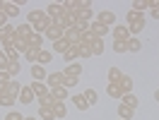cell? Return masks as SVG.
Wrapping results in <instances>:
<instances>
[{"label": "cell", "mask_w": 159, "mask_h": 120, "mask_svg": "<svg viewBox=\"0 0 159 120\" xmlns=\"http://www.w3.org/2000/svg\"><path fill=\"white\" fill-rule=\"evenodd\" d=\"M111 34H113V41H123V43L130 41V31H128V27H123V24L111 27Z\"/></svg>", "instance_id": "cell-1"}, {"label": "cell", "mask_w": 159, "mask_h": 120, "mask_svg": "<svg viewBox=\"0 0 159 120\" xmlns=\"http://www.w3.org/2000/svg\"><path fill=\"white\" fill-rule=\"evenodd\" d=\"M97 22H99V24H104V27H116V15H113V12L111 10H101L99 15H97Z\"/></svg>", "instance_id": "cell-2"}, {"label": "cell", "mask_w": 159, "mask_h": 120, "mask_svg": "<svg viewBox=\"0 0 159 120\" xmlns=\"http://www.w3.org/2000/svg\"><path fill=\"white\" fill-rule=\"evenodd\" d=\"M29 87H31V91H34V96H36V101H39V99H43V96H48V94H51L48 84H43V82H31Z\"/></svg>", "instance_id": "cell-3"}, {"label": "cell", "mask_w": 159, "mask_h": 120, "mask_svg": "<svg viewBox=\"0 0 159 120\" xmlns=\"http://www.w3.org/2000/svg\"><path fill=\"white\" fill-rule=\"evenodd\" d=\"M24 41H27V46H29L31 50H43V34H36V31H34L29 39H24Z\"/></svg>", "instance_id": "cell-4"}, {"label": "cell", "mask_w": 159, "mask_h": 120, "mask_svg": "<svg viewBox=\"0 0 159 120\" xmlns=\"http://www.w3.org/2000/svg\"><path fill=\"white\" fill-rule=\"evenodd\" d=\"M17 101H22V106H29V103H34V101H36V96H34L31 87H22V91H20V96H17Z\"/></svg>", "instance_id": "cell-5"}, {"label": "cell", "mask_w": 159, "mask_h": 120, "mask_svg": "<svg viewBox=\"0 0 159 120\" xmlns=\"http://www.w3.org/2000/svg\"><path fill=\"white\" fill-rule=\"evenodd\" d=\"M60 72H63L65 77H80V75H82V67H80V62H68Z\"/></svg>", "instance_id": "cell-6"}, {"label": "cell", "mask_w": 159, "mask_h": 120, "mask_svg": "<svg viewBox=\"0 0 159 120\" xmlns=\"http://www.w3.org/2000/svg\"><path fill=\"white\" fill-rule=\"evenodd\" d=\"M89 31H92V34H97L99 39H104V36H106L111 29H109V27H104V24H99L97 19H92V22H89Z\"/></svg>", "instance_id": "cell-7"}, {"label": "cell", "mask_w": 159, "mask_h": 120, "mask_svg": "<svg viewBox=\"0 0 159 120\" xmlns=\"http://www.w3.org/2000/svg\"><path fill=\"white\" fill-rule=\"evenodd\" d=\"M142 29H145V15H140L138 19H135V22H133V24H130V27H128L130 36H135V39H138V34H140V31H142Z\"/></svg>", "instance_id": "cell-8"}, {"label": "cell", "mask_w": 159, "mask_h": 120, "mask_svg": "<svg viewBox=\"0 0 159 120\" xmlns=\"http://www.w3.org/2000/svg\"><path fill=\"white\" fill-rule=\"evenodd\" d=\"M43 12H46L48 17H53V19H56V17H60V15L65 12V7H63V2H51V5H48Z\"/></svg>", "instance_id": "cell-9"}, {"label": "cell", "mask_w": 159, "mask_h": 120, "mask_svg": "<svg viewBox=\"0 0 159 120\" xmlns=\"http://www.w3.org/2000/svg\"><path fill=\"white\" fill-rule=\"evenodd\" d=\"M63 79H65L63 72H53L48 79H46V84H48V89H53V87H63Z\"/></svg>", "instance_id": "cell-10"}, {"label": "cell", "mask_w": 159, "mask_h": 120, "mask_svg": "<svg viewBox=\"0 0 159 120\" xmlns=\"http://www.w3.org/2000/svg\"><path fill=\"white\" fill-rule=\"evenodd\" d=\"M43 17H46V12H43V10H31L29 15H27V22H29L31 27H34V24H39Z\"/></svg>", "instance_id": "cell-11"}, {"label": "cell", "mask_w": 159, "mask_h": 120, "mask_svg": "<svg viewBox=\"0 0 159 120\" xmlns=\"http://www.w3.org/2000/svg\"><path fill=\"white\" fill-rule=\"evenodd\" d=\"M120 103H123V106H128V108H133V110L140 106V101H138V96H135V94H125V96L120 99Z\"/></svg>", "instance_id": "cell-12"}, {"label": "cell", "mask_w": 159, "mask_h": 120, "mask_svg": "<svg viewBox=\"0 0 159 120\" xmlns=\"http://www.w3.org/2000/svg\"><path fill=\"white\" fill-rule=\"evenodd\" d=\"M51 58H53V53H51V50H39V55H36V65H41V67H43V65H48L51 62Z\"/></svg>", "instance_id": "cell-13"}, {"label": "cell", "mask_w": 159, "mask_h": 120, "mask_svg": "<svg viewBox=\"0 0 159 120\" xmlns=\"http://www.w3.org/2000/svg\"><path fill=\"white\" fill-rule=\"evenodd\" d=\"M106 94H109L111 99H123V96H125V94H123V89H120L118 84H109V87H106Z\"/></svg>", "instance_id": "cell-14"}, {"label": "cell", "mask_w": 159, "mask_h": 120, "mask_svg": "<svg viewBox=\"0 0 159 120\" xmlns=\"http://www.w3.org/2000/svg\"><path fill=\"white\" fill-rule=\"evenodd\" d=\"M2 12H5L7 17H17V15H20V5H17V2H5V5H2Z\"/></svg>", "instance_id": "cell-15"}, {"label": "cell", "mask_w": 159, "mask_h": 120, "mask_svg": "<svg viewBox=\"0 0 159 120\" xmlns=\"http://www.w3.org/2000/svg\"><path fill=\"white\" fill-rule=\"evenodd\" d=\"M120 79H123L120 67H109V84H118Z\"/></svg>", "instance_id": "cell-16"}, {"label": "cell", "mask_w": 159, "mask_h": 120, "mask_svg": "<svg viewBox=\"0 0 159 120\" xmlns=\"http://www.w3.org/2000/svg\"><path fill=\"white\" fill-rule=\"evenodd\" d=\"M75 15H77V22H87V24H89L92 17H94V10H92V7H87V10H77Z\"/></svg>", "instance_id": "cell-17"}, {"label": "cell", "mask_w": 159, "mask_h": 120, "mask_svg": "<svg viewBox=\"0 0 159 120\" xmlns=\"http://www.w3.org/2000/svg\"><path fill=\"white\" fill-rule=\"evenodd\" d=\"M17 34H20L22 39H29L31 34H34V27H31L29 22H24V24H20V27H17Z\"/></svg>", "instance_id": "cell-18"}, {"label": "cell", "mask_w": 159, "mask_h": 120, "mask_svg": "<svg viewBox=\"0 0 159 120\" xmlns=\"http://www.w3.org/2000/svg\"><path fill=\"white\" fill-rule=\"evenodd\" d=\"M31 77H34V82H43L46 79V67L34 65V67H31Z\"/></svg>", "instance_id": "cell-19"}, {"label": "cell", "mask_w": 159, "mask_h": 120, "mask_svg": "<svg viewBox=\"0 0 159 120\" xmlns=\"http://www.w3.org/2000/svg\"><path fill=\"white\" fill-rule=\"evenodd\" d=\"M51 96L56 101H65L68 99V89H65V87H53V89H51Z\"/></svg>", "instance_id": "cell-20"}, {"label": "cell", "mask_w": 159, "mask_h": 120, "mask_svg": "<svg viewBox=\"0 0 159 120\" xmlns=\"http://www.w3.org/2000/svg\"><path fill=\"white\" fill-rule=\"evenodd\" d=\"M77 46H80V43H77ZM77 46H70V48L65 50V53H63V58L68 60V62H75V60L80 58V50H77Z\"/></svg>", "instance_id": "cell-21"}, {"label": "cell", "mask_w": 159, "mask_h": 120, "mask_svg": "<svg viewBox=\"0 0 159 120\" xmlns=\"http://www.w3.org/2000/svg\"><path fill=\"white\" fill-rule=\"evenodd\" d=\"M133 115H135V110H133V108H128V106L118 103V118H120V120H130Z\"/></svg>", "instance_id": "cell-22"}, {"label": "cell", "mask_w": 159, "mask_h": 120, "mask_svg": "<svg viewBox=\"0 0 159 120\" xmlns=\"http://www.w3.org/2000/svg\"><path fill=\"white\" fill-rule=\"evenodd\" d=\"M72 103H75L80 110H87V108H89V103H87V99H84V94H75V96H72Z\"/></svg>", "instance_id": "cell-23"}, {"label": "cell", "mask_w": 159, "mask_h": 120, "mask_svg": "<svg viewBox=\"0 0 159 120\" xmlns=\"http://www.w3.org/2000/svg\"><path fill=\"white\" fill-rule=\"evenodd\" d=\"M22 87H24V84H20V82H17V79H12L10 84H7V94L17 99V96H20V91H22Z\"/></svg>", "instance_id": "cell-24"}, {"label": "cell", "mask_w": 159, "mask_h": 120, "mask_svg": "<svg viewBox=\"0 0 159 120\" xmlns=\"http://www.w3.org/2000/svg\"><path fill=\"white\" fill-rule=\"evenodd\" d=\"M118 87L123 89V94H133V79H130V77H125V75H123V79L118 82Z\"/></svg>", "instance_id": "cell-25"}, {"label": "cell", "mask_w": 159, "mask_h": 120, "mask_svg": "<svg viewBox=\"0 0 159 120\" xmlns=\"http://www.w3.org/2000/svg\"><path fill=\"white\" fill-rule=\"evenodd\" d=\"M70 48V43L65 39H60V41H53V50H56V53H60V55H63V53H65V50Z\"/></svg>", "instance_id": "cell-26"}, {"label": "cell", "mask_w": 159, "mask_h": 120, "mask_svg": "<svg viewBox=\"0 0 159 120\" xmlns=\"http://www.w3.org/2000/svg\"><path fill=\"white\" fill-rule=\"evenodd\" d=\"M53 113H56V118H65V115H68V108L63 106V101H58V103L53 106Z\"/></svg>", "instance_id": "cell-27"}, {"label": "cell", "mask_w": 159, "mask_h": 120, "mask_svg": "<svg viewBox=\"0 0 159 120\" xmlns=\"http://www.w3.org/2000/svg\"><path fill=\"white\" fill-rule=\"evenodd\" d=\"M84 99H87V103H89V106H97L99 96H97V91H94V89H87V91H84Z\"/></svg>", "instance_id": "cell-28"}, {"label": "cell", "mask_w": 159, "mask_h": 120, "mask_svg": "<svg viewBox=\"0 0 159 120\" xmlns=\"http://www.w3.org/2000/svg\"><path fill=\"white\" fill-rule=\"evenodd\" d=\"M12 82V77H10V72H2L0 70V89H5L7 91V84Z\"/></svg>", "instance_id": "cell-29"}, {"label": "cell", "mask_w": 159, "mask_h": 120, "mask_svg": "<svg viewBox=\"0 0 159 120\" xmlns=\"http://www.w3.org/2000/svg\"><path fill=\"white\" fill-rule=\"evenodd\" d=\"M39 115H41V120H56L53 108H39Z\"/></svg>", "instance_id": "cell-30"}, {"label": "cell", "mask_w": 159, "mask_h": 120, "mask_svg": "<svg viewBox=\"0 0 159 120\" xmlns=\"http://www.w3.org/2000/svg\"><path fill=\"white\" fill-rule=\"evenodd\" d=\"M140 48H142V43H140V39H135V36H130V41H128V50H133V53H138Z\"/></svg>", "instance_id": "cell-31"}, {"label": "cell", "mask_w": 159, "mask_h": 120, "mask_svg": "<svg viewBox=\"0 0 159 120\" xmlns=\"http://www.w3.org/2000/svg\"><path fill=\"white\" fill-rule=\"evenodd\" d=\"M15 96H10V94H0V106H15Z\"/></svg>", "instance_id": "cell-32"}, {"label": "cell", "mask_w": 159, "mask_h": 120, "mask_svg": "<svg viewBox=\"0 0 159 120\" xmlns=\"http://www.w3.org/2000/svg\"><path fill=\"white\" fill-rule=\"evenodd\" d=\"M77 50H80V58H89L92 55V46H87V43H80Z\"/></svg>", "instance_id": "cell-33"}, {"label": "cell", "mask_w": 159, "mask_h": 120, "mask_svg": "<svg viewBox=\"0 0 159 120\" xmlns=\"http://www.w3.org/2000/svg\"><path fill=\"white\" fill-rule=\"evenodd\" d=\"M104 48H106V46H104V39H99L94 46H92V55H101V53H104Z\"/></svg>", "instance_id": "cell-34"}, {"label": "cell", "mask_w": 159, "mask_h": 120, "mask_svg": "<svg viewBox=\"0 0 159 120\" xmlns=\"http://www.w3.org/2000/svg\"><path fill=\"white\" fill-rule=\"evenodd\" d=\"M133 10L142 15V12L147 10V0H135V2H133Z\"/></svg>", "instance_id": "cell-35"}, {"label": "cell", "mask_w": 159, "mask_h": 120, "mask_svg": "<svg viewBox=\"0 0 159 120\" xmlns=\"http://www.w3.org/2000/svg\"><path fill=\"white\" fill-rule=\"evenodd\" d=\"M20 70H22V67H20V62H10V67H7V72H10V77H12V79H15L17 75H20Z\"/></svg>", "instance_id": "cell-36"}, {"label": "cell", "mask_w": 159, "mask_h": 120, "mask_svg": "<svg viewBox=\"0 0 159 120\" xmlns=\"http://www.w3.org/2000/svg\"><path fill=\"white\" fill-rule=\"evenodd\" d=\"M80 84V77H65V79H63V87H65V89H68V87H77Z\"/></svg>", "instance_id": "cell-37"}, {"label": "cell", "mask_w": 159, "mask_h": 120, "mask_svg": "<svg viewBox=\"0 0 159 120\" xmlns=\"http://www.w3.org/2000/svg\"><path fill=\"white\" fill-rule=\"evenodd\" d=\"M113 50H116V53H125V50H128V43H123V41H113Z\"/></svg>", "instance_id": "cell-38"}, {"label": "cell", "mask_w": 159, "mask_h": 120, "mask_svg": "<svg viewBox=\"0 0 159 120\" xmlns=\"http://www.w3.org/2000/svg\"><path fill=\"white\" fill-rule=\"evenodd\" d=\"M36 55H39V50H31V48L24 53V58L29 60V62H34V65H36Z\"/></svg>", "instance_id": "cell-39"}, {"label": "cell", "mask_w": 159, "mask_h": 120, "mask_svg": "<svg viewBox=\"0 0 159 120\" xmlns=\"http://www.w3.org/2000/svg\"><path fill=\"white\" fill-rule=\"evenodd\" d=\"M5 120H24V118H22V113H17V110H10L5 115Z\"/></svg>", "instance_id": "cell-40"}, {"label": "cell", "mask_w": 159, "mask_h": 120, "mask_svg": "<svg viewBox=\"0 0 159 120\" xmlns=\"http://www.w3.org/2000/svg\"><path fill=\"white\" fill-rule=\"evenodd\" d=\"M138 17H140V12L130 10V12H128V17H125V19H128V27H130V24H133V22H135V19H138Z\"/></svg>", "instance_id": "cell-41"}, {"label": "cell", "mask_w": 159, "mask_h": 120, "mask_svg": "<svg viewBox=\"0 0 159 120\" xmlns=\"http://www.w3.org/2000/svg\"><path fill=\"white\" fill-rule=\"evenodd\" d=\"M5 27H7V15L0 12V29H5Z\"/></svg>", "instance_id": "cell-42"}, {"label": "cell", "mask_w": 159, "mask_h": 120, "mask_svg": "<svg viewBox=\"0 0 159 120\" xmlns=\"http://www.w3.org/2000/svg\"><path fill=\"white\" fill-rule=\"evenodd\" d=\"M152 12V17H154V19H159V7H154V10H149Z\"/></svg>", "instance_id": "cell-43"}, {"label": "cell", "mask_w": 159, "mask_h": 120, "mask_svg": "<svg viewBox=\"0 0 159 120\" xmlns=\"http://www.w3.org/2000/svg\"><path fill=\"white\" fill-rule=\"evenodd\" d=\"M154 101H157V103H159V89L154 91Z\"/></svg>", "instance_id": "cell-44"}, {"label": "cell", "mask_w": 159, "mask_h": 120, "mask_svg": "<svg viewBox=\"0 0 159 120\" xmlns=\"http://www.w3.org/2000/svg\"><path fill=\"white\" fill-rule=\"evenodd\" d=\"M24 120H39V118H24Z\"/></svg>", "instance_id": "cell-45"}, {"label": "cell", "mask_w": 159, "mask_h": 120, "mask_svg": "<svg viewBox=\"0 0 159 120\" xmlns=\"http://www.w3.org/2000/svg\"><path fill=\"white\" fill-rule=\"evenodd\" d=\"M118 120H120V118H118Z\"/></svg>", "instance_id": "cell-46"}]
</instances>
